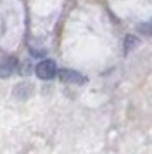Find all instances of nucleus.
<instances>
[{
	"label": "nucleus",
	"instance_id": "nucleus-2",
	"mask_svg": "<svg viewBox=\"0 0 152 154\" xmlns=\"http://www.w3.org/2000/svg\"><path fill=\"white\" fill-rule=\"evenodd\" d=\"M59 78H61L64 83H73V85H81V83L87 82L85 76L80 75V73L74 71V69H61L59 71Z\"/></svg>",
	"mask_w": 152,
	"mask_h": 154
},
{
	"label": "nucleus",
	"instance_id": "nucleus-3",
	"mask_svg": "<svg viewBox=\"0 0 152 154\" xmlns=\"http://www.w3.org/2000/svg\"><path fill=\"white\" fill-rule=\"evenodd\" d=\"M17 69V59L16 57H5L0 63V78H9Z\"/></svg>",
	"mask_w": 152,
	"mask_h": 154
},
{
	"label": "nucleus",
	"instance_id": "nucleus-1",
	"mask_svg": "<svg viewBox=\"0 0 152 154\" xmlns=\"http://www.w3.org/2000/svg\"><path fill=\"white\" fill-rule=\"evenodd\" d=\"M35 73H36V76L40 80H52L57 75V66H55L54 61L45 59V61L38 63V66L35 68Z\"/></svg>",
	"mask_w": 152,
	"mask_h": 154
}]
</instances>
